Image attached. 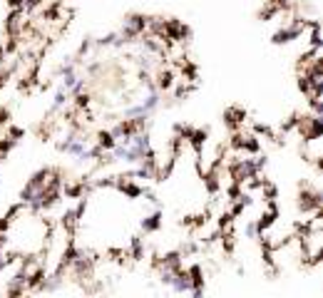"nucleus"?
Masks as SVG:
<instances>
[{
    "instance_id": "1",
    "label": "nucleus",
    "mask_w": 323,
    "mask_h": 298,
    "mask_svg": "<svg viewBox=\"0 0 323 298\" xmlns=\"http://www.w3.org/2000/svg\"><path fill=\"white\" fill-rule=\"evenodd\" d=\"M50 226L40 216V211H32L23 206L20 211H13L10 219L0 229V256H10L20 261H40L45 246H47Z\"/></svg>"
}]
</instances>
